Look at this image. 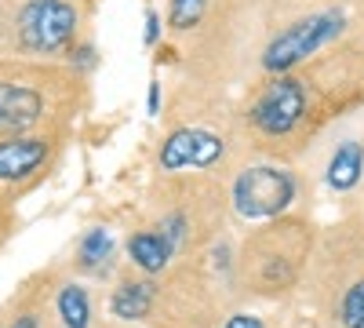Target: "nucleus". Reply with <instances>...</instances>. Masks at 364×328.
Returning a JSON list of instances; mask_svg holds the SVG:
<instances>
[{"label": "nucleus", "instance_id": "f257e3e1", "mask_svg": "<svg viewBox=\"0 0 364 328\" xmlns=\"http://www.w3.org/2000/svg\"><path fill=\"white\" fill-rule=\"evenodd\" d=\"M346 33V11L343 8H321L310 11L295 22H288L277 37H269V44L262 48V70L269 77L277 73H291L302 63H310L317 51H324L328 44H336Z\"/></svg>", "mask_w": 364, "mask_h": 328}, {"label": "nucleus", "instance_id": "f03ea898", "mask_svg": "<svg viewBox=\"0 0 364 328\" xmlns=\"http://www.w3.org/2000/svg\"><path fill=\"white\" fill-rule=\"evenodd\" d=\"M310 102H314V84L306 80V73H299V70L277 73L252 99L248 121L266 139H288L310 117Z\"/></svg>", "mask_w": 364, "mask_h": 328}, {"label": "nucleus", "instance_id": "7ed1b4c3", "mask_svg": "<svg viewBox=\"0 0 364 328\" xmlns=\"http://www.w3.org/2000/svg\"><path fill=\"white\" fill-rule=\"evenodd\" d=\"M80 11L73 0H26L15 15V37L26 55L51 58L77 44Z\"/></svg>", "mask_w": 364, "mask_h": 328}, {"label": "nucleus", "instance_id": "20e7f679", "mask_svg": "<svg viewBox=\"0 0 364 328\" xmlns=\"http://www.w3.org/2000/svg\"><path fill=\"white\" fill-rule=\"evenodd\" d=\"M299 194V179L277 164H252L233 179V212L248 223L284 216Z\"/></svg>", "mask_w": 364, "mask_h": 328}, {"label": "nucleus", "instance_id": "39448f33", "mask_svg": "<svg viewBox=\"0 0 364 328\" xmlns=\"http://www.w3.org/2000/svg\"><path fill=\"white\" fill-rule=\"evenodd\" d=\"M226 157V139L219 132L208 128H175L168 132V139L157 150V168L164 175H178V171H208L223 164Z\"/></svg>", "mask_w": 364, "mask_h": 328}, {"label": "nucleus", "instance_id": "423d86ee", "mask_svg": "<svg viewBox=\"0 0 364 328\" xmlns=\"http://www.w3.org/2000/svg\"><path fill=\"white\" fill-rule=\"evenodd\" d=\"M44 95L41 88L26 80H0V132L4 135H26L44 121Z\"/></svg>", "mask_w": 364, "mask_h": 328}, {"label": "nucleus", "instance_id": "0eeeda50", "mask_svg": "<svg viewBox=\"0 0 364 328\" xmlns=\"http://www.w3.org/2000/svg\"><path fill=\"white\" fill-rule=\"evenodd\" d=\"M51 157L48 135H4L0 139V183H26Z\"/></svg>", "mask_w": 364, "mask_h": 328}, {"label": "nucleus", "instance_id": "6e6552de", "mask_svg": "<svg viewBox=\"0 0 364 328\" xmlns=\"http://www.w3.org/2000/svg\"><path fill=\"white\" fill-rule=\"evenodd\" d=\"M324 179L336 194H350L360 179H364V146L357 139H346L336 146V154L328 157Z\"/></svg>", "mask_w": 364, "mask_h": 328}, {"label": "nucleus", "instance_id": "1a4fd4ad", "mask_svg": "<svg viewBox=\"0 0 364 328\" xmlns=\"http://www.w3.org/2000/svg\"><path fill=\"white\" fill-rule=\"evenodd\" d=\"M154 300H157L154 281H120L109 295V314L120 321H142L154 310Z\"/></svg>", "mask_w": 364, "mask_h": 328}, {"label": "nucleus", "instance_id": "9d476101", "mask_svg": "<svg viewBox=\"0 0 364 328\" xmlns=\"http://www.w3.org/2000/svg\"><path fill=\"white\" fill-rule=\"evenodd\" d=\"M128 255H132V263L139 266L142 274H161V270H168V263H171V245L161 237V230H139V233H132L128 237Z\"/></svg>", "mask_w": 364, "mask_h": 328}, {"label": "nucleus", "instance_id": "9b49d317", "mask_svg": "<svg viewBox=\"0 0 364 328\" xmlns=\"http://www.w3.org/2000/svg\"><path fill=\"white\" fill-rule=\"evenodd\" d=\"M55 314H58V321H63V328H87L91 324V300H87L84 285L70 281V285L58 288Z\"/></svg>", "mask_w": 364, "mask_h": 328}, {"label": "nucleus", "instance_id": "f8f14e48", "mask_svg": "<svg viewBox=\"0 0 364 328\" xmlns=\"http://www.w3.org/2000/svg\"><path fill=\"white\" fill-rule=\"evenodd\" d=\"M109 259H113V233L106 226H91L77 245V263L84 270H106Z\"/></svg>", "mask_w": 364, "mask_h": 328}, {"label": "nucleus", "instance_id": "ddd939ff", "mask_svg": "<svg viewBox=\"0 0 364 328\" xmlns=\"http://www.w3.org/2000/svg\"><path fill=\"white\" fill-rule=\"evenodd\" d=\"M208 4L211 0H171L168 4V29L171 33H190L193 26H200Z\"/></svg>", "mask_w": 364, "mask_h": 328}, {"label": "nucleus", "instance_id": "4468645a", "mask_svg": "<svg viewBox=\"0 0 364 328\" xmlns=\"http://www.w3.org/2000/svg\"><path fill=\"white\" fill-rule=\"evenodd\" d=\"M339 324L343 328H364V277L353 281L339 300Z\"/></svg>", "mask_w": 364, "mask_h": 328}, {"label": "nucleus", "instance_id": "2eb2a0df", "mask_svg": "<svg viewBox=\"0 0 364 328\" xmlns=\"http://www.w3.org/2000/svg\"><path fill=\"white\" fill-rule=\"evenodd\" d=\"M70 58H73V66H84V70H95V63H99V58H95V48H91V44H73L70 48Z\"/></svg>", "mask_w": 364, "mask_h": 328}, {"label": "nucleus", "instance_id": "dca6fc26", "mask_svg": "<svg viewBox=\"0 0 364 328\" xmlns=\"http://www.w3.org/2000/svg\"><path fill=\"white\" fill-rule=\"evenodd\" d=\"M223 328H266V324H262V317H255V314L237 310V314H230V317L223 321Z\"/></svg>", "mask_w": 364, "mask_h": 328}, {"label": "nucleus", "instance_id": "f3484780", "mask_svg": "<svg viewBox=\"0 0 364 328\" xmlns=\"http://www.w3.org/2000/svg\"><path fill=\"white\" fill-rule=\"evenodd\" d=\"M146 48H154L157 41H161V15L154 11V8H146Z\"/></svg>", "mask_w": 364, "mask_h": 328}, {"label": "nucleus", "instance_id": "a211bd4d", "mask_svg": "<svg viewBox=\"0 0 364 328\" xmlns=\"http://www.w3.org/2000/svg\"><path fill=\"white\" fill-rule=\"evenodd\" d=\"M149 117H157V110H161V84L154 80V84H149Z\"/></svg>", "mask_w": 364, "mask_h": 328}, {"label": "nucleus", "instance_id": "6ab92c4d", "mask_svg": "<svg viewBox=\"0 0 364 328\" xmlns=\"http://www.w3.org/2000/svg\"><path fill=\"white\" fill-rule=\"evenodd\" d=\"M11 328H41V324H37V317H33V314H22Z\"/></svg>", "mask_w": 364, "mask_h": 328}]
</instances>
